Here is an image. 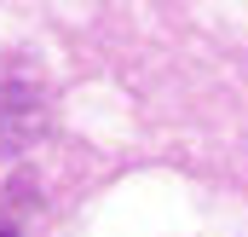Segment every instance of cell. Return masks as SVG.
Wrapping results in <instances>:
<instances>
[{
	"label": "cell",
	"mask_w": 248,
	"mask_h": 237,
	"mask_svg": "<svg viewBox=\"0 0 248 237\" xmlns=\"http://www.w3.org/2000/svg\"><path fill=\"white\" fill-rule=\"evenodd\" d=\"M0 237H17V226H12V220H6V214H0Z\"/></svg>",
	"instance_id": "6da1fadb"
}]
</instances>
